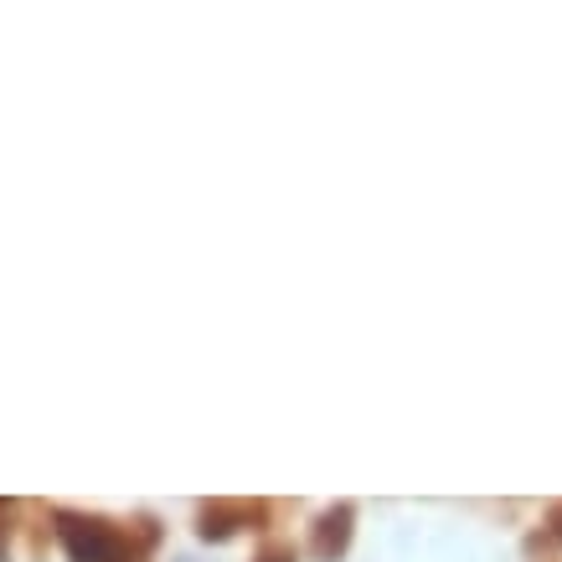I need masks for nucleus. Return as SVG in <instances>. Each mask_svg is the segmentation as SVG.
<instances>
[{
	"instance_id": "nucleus-1",
	"label": "nucleus",
	"mask_w": 562,
	"mask_h": 562,
	"mask_svg": "<svg viewBox=\"0 0 562 562\" xmlns=\"http://www.w3.org/2000/svg\"><path fill=\"white\" fill-rule=\"evenodd\" d=\"M47 521H52V537L68 552V562H150L160 537H166L155 516L114 521V516H99V512L52 506Z\"/></svg>"
},
{
	"instance_id": "nucleus-2",
	"label": "nucleus",
	"mask_w": 562,
	"mask_h": 562,
	"mask_svg": "<svg viewBox=\"0 0 562 562\" xmlns=\"http://www.w3.org/2000/svg\"><path fill=\"white\" fill-rule=\"evenodd\" d=\"M196 542H233L238 531H269L273 527V501H258V495H212V501H196Z\"/></svg>"
},
{
	"instance_id": "nucleus-3",
	"label": "nucleus",
	"mask_w": 562,
	"mask_h": 562,
	"mask_svg": "<svg viewBox=\"0 0 562 562\" xmlns=\"http://www.w3.org/2000/svg\"><path fill=\"white\" fill-rule=\"evenodd\" d=\"M357 542V501H330L315 521H310V558L315 562H341Z\"/></svg>"
},
{
	"instance_id": "nucleus-4",
	"label": "nucleus",
	"mask_w": 562,
	"mask_h": 562,
	"mask_svg": "<svg viewBox=\"0 0 562 562\" xmlns=\"http://www.w3.org/2000/svg\"><path fill=\"white\" fill-rule=\"evenodd\" d=\"M16 516H21V506L0 495V562H11V537H16Z\"/></svg>"
},
{
	"instance_id": "nucleus-5",
	"label": "nucleus",
	"mask_w": 562,
	"mask_h": 562,
	"mask_svg": "<svg viewBox=\"0 0 562 562\" xmlns=\"http://www.w3.org/2000/svg\"><path fill=\"white\" fill-rule=\"evenodd\" d=\"M254 562H300V552H294V542H284V537H269V542L254 552Z\"/></svg>"
},
{
	"instance_id": "nucleus-6",
	"label": "nucleus",
	"mask_w": 562,
	"mask_h": 562,
	"mask_svg": "<svg viewBox=\"0 0 562 562\" xmlns=\"http://www.w3.org/2000/svg\"><path fill=\"white\" fill-rule=\"evenodd\" d=\"M547 537H552V542H562V501H552V506H547Z\"/></svg>"
}]
</instances>
